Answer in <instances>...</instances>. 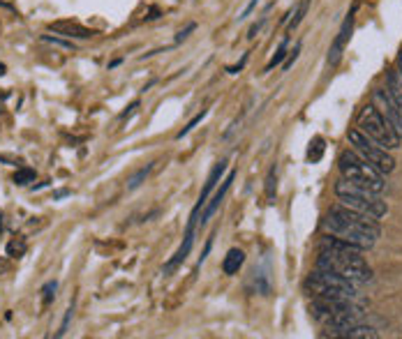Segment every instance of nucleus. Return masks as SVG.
<instances>
[{
    "mask_svg": "<svg viewBox=\"0 0 402 339\" xmlns=\"http://www.w3.org/2000/svg\"><path fill=\"white\" fill-rule=\"evenodd\" d=\"M324 229L328 233L342 238V240L358 245L363 251L370 249L377 238L382 235V226H379V222L375 217L356 213L342 204H335L331 210H328L324 220Z\"/></svg>",
    "mask_w": 402,
    "mask_h": 339,
    "instance_id": "f257e3e1",
    "label": "nucleus"
},
{
    "mask_svg": "<svg viewBox=\"0 0 402 339\" xmlns=\"http://www.w3.org/2000/svg\"><path fill=\"white\" fill-rule=\"evenodd\" d=\"M312 319L331 330V337H337L356 323H363V307L356 300H331V298H312L310 305Z\"/></svg>",
    "mask_w": 402,
    "mask_h": 339,
    "instance_id": "f03ea898",
    "label": "nucleus"
},
{
    "mask_svg": "<svg viewBox=\"0 0 402 339\" xmlns=\"http://www.w3.org/2000/svg\"><path fill=\"white\" fill-rule=\"evenodd\" d=\"M361 254H363V251L319 247V256H317L314 268L335 272V275L349 279V282H354V284L368 282V279H372V268Z\"/></svg>",
    "mask_w": 402,
    "mask_h": 339,
    "instance_id": "7ed1b4c3",
    "label": "nucleus"
},
{
    "mask_svg": "<svg viewBox=\"0 0 402 339\" xmlns=\"http://www.w3.org/2000/svg\"><path fill=\"white\" fill-rule=\"evenodd\" d=\"M333 192H335V199L340 201L342 206H347L356 213L370 215V217L375 220H382L389 215V206H386V201H382L379 194L365 190V187H358L344 178L337 180Z\"/></svg>",
    "mask_w": 402,
    "mask_h": 339,
    "instance_id": "20e7f679",
    "label": "nucleus"
},
{
    "mask_svg": "<svg viewBox=\"0 0 402 339\" xmlns=\"http://www.w3.org/2000/svg\"><path fill=\"white\" fill-rule=\"evenodd\" d=\"M337 169H340L342 178L349 180L358 187H365V190L375 192V194H384L386 190V180L384 173L377 171L370 162H365L356 150H344L337 157Z\"/></svg>",
    "mask_w": 402,
    "mask_h": 339,
    "instance_id": "39448f33",
    "label": "nucleus"
},
{
    "mask_svg": "<svg viewBox=\"0 0 402 339\" xmlns=\"http://www.w3.org/2000/svg\"><path fill=\"white\" fill-rule=\"evenodd\" d=\"M356 125L365 136H370L372 141H377L382 148H386V150L400 148L402 136L396 132V127H393L391 122L379 113V109L372 102L361 106V111L356 113Z\"/></svg>",
    "mask_w": 402,
    "mask_h": 339,
    "instance_id": "423d86ee",
    "label": "nucleus"
},
{
    "mask_svg": "<svg viewBox=\"0 0 402 339\" xmlns=\"http://www.w3.org/2000/svg\"><path fill=\"white\" fill-rule=\"evenodd\" d=\"M305 291L310 293L312 298H331V300H356L358 298L354 282L335 275V272L319 270V268H314L312 275L305 279Z\"/></svg>",
    "mask_w": 402,
    "mask_h": 339,
    "instance_id": "0eeeda50",
    "label": "nucleus"
},
{
    "mask_svg": "<svg viewBox=\"0 0 402 339\" xmlns=\"http://www.w3.org/2000/svg\"><path fill=\"white\" fill-rule=\"evenodd\" d=\"M347 139H349L351 146H354L356 153L361 155L365 162H370L377 171H382L384 176H386V173H391L393 169H396V160H393V155L389 153V150L379 146L377 141H372L370 136H365L358 127L349 129V132H347Z\"/></svg>",
    "mask_w": 402,
    "mask_h": 339,
    "instance_id": "6e6552de",
    "label": "nucleus"
},
{
    "mask_svg": "<svg viewBox=\"0 0 402 339\" xmlns=\"http://www.w3.org/2000/svg\"><path fill=\"white\" fill-rule=\"evenodd\" d=\"M372 104L377 106L379 113H382L384 118L389 120L393 127H396V132L402 136V111L398 109V104L393 102V97L389 95V90H386V88H375V90H372Z\"/></svg>",
    "mask_w": 402,
    "mask_h": 339,
    "instance_id": "1a4fd4ad",
    "label": "nucleus"
},
{
    "mask_svg": "<svg viewBox=\"0 0 402 339\" xmlns=\"http://www.w3.org/2000/svg\"><path fill=\"white\" fill-rule=\"evenodd\" d=\"M354 14H356V5L351 7V12L347 14V19L342 21L340 33H337V38L331 44V49H328V65H331V67H335V65L340 63V58L344 53V47L349 44V38H351V33H354Z\"/></svg>",
    "mask_w": 402,
    "mask_h": 339,
    "instance_id": "9d476101",
    "label": "nucleus"
},
{
    "mask_svg": "<svg viewBox=\"0 0 402 339\" xmlns=\"http://www.w3.org/2000/svg\"><path fill=\"white\" fill-rule=\"evenodd\" d=\"M225 171H227V162H220V164H215V167H213L211 176H208L206 185H204V190H201V194H199V201H197L195 210H192V215H190L188 226H197V222H199V210H201V208H206L208 197H211V194H213L215 185L222 183V176H225Z\"/></svg>",
    "mask_w": 402,
    "mask_h": 339,
    "instance_id": "9b49d317",
    "label": "nucleus"
},
{
    "mask_svg": "<svg viewBox=\"0 0 402 339\" xmlns=\"http://www.w3.org/2000/svg\"><path fill=\"white\" fill-rule=\"evenodd\" d=\"M234 178H236V171H229V173H227V178L222 180L220 190L213 194L211 204H206V210H204V215H201V224H206V222L211 220L215 213H218V208H220V204H222V201H225L227 192H229V187H232V183H234Z\"/></svg>",
    "mask_w": 402,
    "mask_h": 339,
    "instance_id": "f8f14e48",
    "label": "nucleus"
},
{
    "mask_svg": "<svg viewBox=\"0 0 402 339\" xmlns=\"http://www.w3.org/2000/svg\"><path fill=\"white\" fill-rule=\"evenodd\" d=\"M51 31L63 35V38H79V40H88L95 35L93 31H88V28L72 24V21H58V24H51Z\"/></svg>",
    "mask_w": 402,
    "mask_h": 339,
    "instance_id": "ddd939ff",
    "label": "nucleus"
},
{
    "mask_svg": "<svg viewBox=\"0 0 402 339\" xmlns=\"http://www.w3.org/2000/svg\"><path fill=\"white\" fill-rule=\"evenodd\" d=\"M243 263H246V251L239 249V247L229 249L225 261H222V272H225V275H239Z\"/></svg>",
    "mask_w": 402,
    "mask_h": 339,
    "instance_id": "4468645a",
    "label": "nucleus"
},
{
    "mask_svg": "<svg viewBox=\"0 0 402 339\" xmlns=\"http://www.w3.org/2000/svg\"><path fill=\"white\" fill-rule=\"evenodd\" d=\"M386 90L393 97V102L398 104V109L402 111V76L398 69H389L386 72Z\"/></svg>",
    "mask_w": 402,
    "mask_h": 339,
    "instance_id": "2eb2a0df",
    "label": "nucleus"
},
{
    "mask_svg": "<svg viewBox=\"0 0 402 339\" xmlns=\"http://www.w3.org/2000/svg\"><path fill=\"white\" fill-rule=\"evenodd\" d=\"M337 337H344V339H375L379 337V333L372 326H365V323H356L347 330H342Z\"/></svg>",
    "mask_w": 402,
    "mask_h": 339,
    "instance_id": "dca6fc26",
    "label": "nucleus"
},
{
    "mask_svg": "<svg viewBox=\"0 0 402 339\" xmlns=\"http://www.w3.org/2000/svg\"><path fill=\"white\" fill-rule=\"evenodd\" d=\"M307 7H310V0H298L296 5H294V10L287 14L289 21H287V33H294L298 28V24L303 21V17L307 14Z\"/></svg>",
    "mask_w": 402,
    "mask_h": 339,
    "instance_id": "f3484780",
    "label": "nucleus"
},
{
    "mask_svg": "<svg viewBox=\"0 0 402 339\" xmlns=\"http://www.w3.org/2000/svg\"><path fill=\"white\" fill-rule=\"evenodd\" d=\"M153 169H155V162H150V164H146V167H141L130 180H127V190H136V187H141V183L150 176V171H153Z\"/></svg>",
    "mask_w": 402,
    "mask_h": 339,
    "instance_id": "a211bd4d",
    "label": "nucleus"
},
{
    "mask_svg": "<svg viewBox=\"0 0 402 339\" xmlns=\"http://www.w3.org/2000/svg\"><path fill=\"white\" fill-rule=\"evenodd\" d=\"M26 240L24 238H14V240H10L7 242V247H5V251H7V256L10 258H21L26 254Z\"/></svg>",
    "mask_w": 402,
    "mask_h": 339,
    "instance_id": "6ab92c4d",
    "label": "nucleus"
},
{
    "mask_svg": "<svg viewBox=\"0 0 402 339\" xmlns=\"http://www.w3.org/2000/svg\"><path fill=\"white\" fill-rule=\"evenodd\" d=\"M321 155H324V139H321V136H314V141L310 143V150H307V160L319 162Z\"/></svg>",
    "mask_w": 402,
    "mask_h": 339,
    "instance_id": "aec40b11",
    "label": "nucleus"
},
{
    "mask_svg": "<svg viewBox=\"0 0 402 339\" xmlns=\"http://www.w3.org/2000/svg\"><path fill=\"white\" fill-rule=\"evenodd\" d=\"M14 185H19V187H24V185H31L35 183V171L33 169H19L17 173H14Z\"/></svg>",
    "mask_w": 402,
    "mask_h": 339,
    "instance_id": "412c9836",
    "label": "nucleus"
},
{
    "mask_svg": "<svg viewBox=\"0 0 402 339\" xmlns=\"http://www.w3.org/2000/svg\"><path fill=\"white\" fill-rule=\"evenodd\" d=\"M287 47H289V40L284 38V40H282V44H280V49L275 51V56H273L271 60H268V65H266V72H271L273 67H275V65H280V63L284 60V56H287Z\"/></svg>",
    "mask_w": 402,
    "mask_h": 339,
    "instance_id": "4be33fe9",
    "label": "nucleus"
},
{
    "mask_svg": "<svg viewBox=\"0 0 402 339\" xmlns=\"http://www.w3.org/2000/svg\"><path fill=\"white\" fill-rule=\"evenodd\" d=\"M206 113H208L206 109H204V111H201V113H197V115H195V118H192V120L188 122V125H185V127L181 129V132H178V134H176V139H183V136H188V134L192 132V129H195V127L199 125V122L206 118Z\"/></svg>",
    "mask_w": 402,
    "mask_h": 339,
    "instance_id": "5701e85b",
    "label": "nucleus"
},
{
    "mask_svg": "<svg viewBox=\"0 0 402 339\" xmlns=\"http://www.w3.org/2000/svg\"><path fill=\"white\" fill-rule=\"evenodd\" d=\"M266 199H268V204L275 201V167H273L266 176Z\"/></svg>",
    "mask_w": 402,
    "mask_h": 339,
    "instance_id": "b1692460",
    "label": "nucleus"
},
{
    "mask_svg": "<svg viewBox=\"0 0 402 339\" xmlns=\"http://www.w3.org/2000/svg\"><path fill=\"white\" fill-rule=\"evenodd\" d=\"M56 288H58V284H56V282H47V284H45V288H42V293H45V295H42L45 305H49V302L56 298Z\"/></svg>",
    "mask_w": 402,
    "mask_h": 339,
    "instance_id": "393cba45",
    "label": "nucleus"
},
{
    "mask_svg": "<svg viewBox=\"0 0 402 339\" xmlns=\"http://www.w3.org/2000/svg\"><path fill=\"white\" fill-rule=\"evenodd\" d=\"M298 53H300V44H296V47H294V51L289 53V58H287V63L282 65V69H284V72H287V69H289L294 63H296V58H298Z\"/></svg>",
    "mask_w": 402,
    "mask_h": 339,
    "instance_id": "a878e982",
    "label": "nucleus"
},
{
    "mask_svg": "<svg viewBox=\"0 0 402 339\" xmlns=\"http://www.w3.org/2000/svg\"><path fill=\"white\" fill-rule=\"evenodd\" d=\"M45 42H51V44H56V47H63V49H74V44L72 42H63V40H56V38H51V35H45L42 38Z\"/></svg>",
    "mask_w": 402,
    "mask_h": 339,
    "instance_id": "bb28decb",
    "label": "nucleus"
},
{
    "mask_svg": "<svg viewBox=\"0 0 402 339\" xmlns=\"http://www.w3.org/2000/svg\"><path fill=\"white\" fill-rule=\"evenodd\" d=\"M195 31H197V26H195V24H188V28H185V31H181V33L176 35V44H181L183 40H188V35L195 33Z\"/></svg>",
    "mask_w": 402,
    "mask_h": 339,
    "instance_id": "cd10ccee",
    "label": "nucleus"
},
{
    "mask_svg": "<svg viewBox=\"0 0 402 339\" xmlns=\"http://www.w3.org/2000/svg\"><path fill=\"white\" fill-rule=\"evenodd\" d=\"M72 314H74V302L70 305V309H67V314H65V321H63V326H61V330H58V337L61 335H65V330H67V326H70V319H72Z\"/></svg>",
    "mask_w": 402,
    "mask_h": 339,
    "instance_id": "c85d7f7f",
    "label": "nucleus"
},
{
    "mask_svg": "<svg viewBox=\"0 0 402 339\" xmlns=\"http://www.w3.org/2000/svg\"><path fill=\"white\" fill-rule=\"evenodd\" d=\"M257 5H259V0H250V3L246 5V10H243V12L239 14V19H248L250 14H252V10H255Z\"/></svg>",
    "mask_w": 402,
    "mask_h": 339,
    "instance_id": "c756f323",
    "label": "nucleus"
},
{
    "mask_svg": "<svg viewBox=\"0 0 402 339\" xmlns=\"http://www.w3.org/2000/svg\"><path fill=\"white\" fill-rule=\"evenodd\" d=\"M246 63H248V53L243 56V60H241L239 65H236V67H229V72H232V74H239V72L243 69V65H246Z\"/></svg>",
    "mask_w": 402,
    "mask_h": 339,
    "instance_id": "7c9ffc66",
    "label": "nucleus"
},
{
    "mask_svg": "<svg viewBox=\"0 0 402 339\" xmlns=\"http://www.w3.org/2000/svg\"><path fill=\"white\" fill-rule=\"evenodd\" d=\"M396 65H398V67H396V69L400 72V76H402V51L398 53V60H396Z\"/></svg>",
    "mask_w": 402,
    "mask_h": 339,
    "instance_id": "2f4dec72",
    "label": "nucleus"
},
{
    "mask_svg": "<svg viewBox=\"0 0 402 339\" xmlns=\"http://www.w3.org/2000/svg\"><path fill=\"white\" fill-rule=\"evenodd\" d=\"M67 194H70L67 190H61V192H56V194H54V199H63V197H67Z\"/></svg>",
    "mask_w": 402,
    "mask_h": 339,
    "instance_id": "473e14b6",
    "label": "nucleus"
},
{
    "mask_svg": "<svg viewBox=\"0 0 402 339\" xmlns=\"http://www.w3.org/2000/svg\"><path fill=\"white\" fill-rule=\"evenodd\" d=\"M0 74H5V65H0Z\"/></svg>",
    "mask_w": 402,
    "mask_h": 339,
    "instance_id": "72a5a7b5",
    "label": "nucleus"
}]
</instances>
